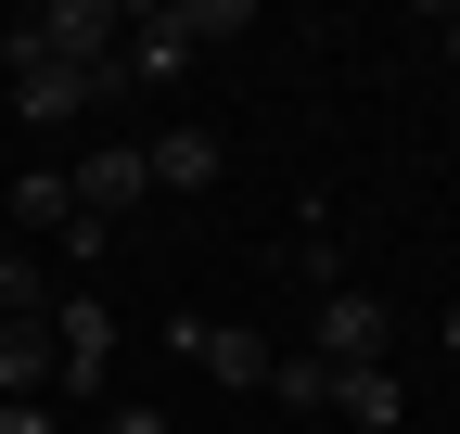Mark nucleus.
<instances>
[{
    "label": "nucleus",
    "instance_id": "nucleus-1",
    "mask_svg": "<svg viewBox=\"0 0 460 434\" xmlns=\"http://www.w3.org/2000/svg\"><path fill=\"white\" fill-rule=\"evenodd\" d=\"M0 65H13V116L26 128H65L90 102H115V51L102 65H65V51H39V26H0Z\"/></svg>",
    "mask_w": 460,
    "mask_h": 434
},
{
    "label": "nucleus",
    "instance_id": "nucleus-2",
    "mask_svg": "<svg viewBox=\"0 0 460 434\" xmlns=\"http://www.w3.org/2000/svg\"><path fill=\"white\" fill-rule=\"evenodd\" d=\"M102 384H115V307L51 294V396H102Z\"/></svg>",
    "mask_w": 460,
    "mask_h": 434
},
{
    "label": "nucleus",
    "instance_id": "nucleus-3",
    "mask_svg": "<svg viewBox=\"0 0 460 434\" xmlns=\"http://www.w3.org/2000/svg\"><path fill=\"white\" fill-rule=\"evenodd\" d=\"M166 345H180L205 384H230V396H269V333H243V319H166Z\"/></svg>",
    "mask_w": 460,
    "mask_h": 434
},
{
    "label": "nucleus",
    "instance_id": "nucleus-4",
    "mask_svg": "<svg viewBox=\"0 0 460 434\" xmlns=\"http://www.w3.org/2000/svg\"><path fill=\"white\" fill-rule=\"evenodd\" d=\"M307 358H332V370H384V294H371V282H332L320 319H307Z\"/></svg>",
    "mask_w": 460,
    "mask_h": 434
},
{
    "label": "nucleus",
    "instance_id": "nucleus-5",
    "mask_svg": "<svg viewBox=\"0 0 460 434\" xmlns=\"http://www.w3.org/2000/svg\"><path fill=\"white\" fill-rule=\"evenodd\" d=\"M65 192H77V217H90V230H115L128 204H154V167H141V141H90Z\"/></svg>",
    "mask_w": 460,
    "mask_h": 434
},
{
    "label": "nucleus",
    "instance_id": "nucleus-6",
    "mask_svg": "<svg viewBox=\"0 0 460 434\" xmlns=\"http://www.w3.org/2000/svg\"><path fill=\"white\" fill-rule=\"evenodd\" d=\"M141 167H154V192H217L230 153H217L205 128H154V141H141Z\"/></svg>",
    "mask_w": 460,
    "mask_h": 434
},
{
    "label": "nucleus",
    "instance_id": "nucleus-7",
    "mask_svg": "<svg viewBox=\"0 0 460 434\" xmlns=\"http://www.w3.org/2000/svg\"><path fill=\"white\" fill-rule=\"evenodd\" d=\"M332 409L358 434H396V421H410V384H396V370H332Z\"/></svg>",
    "mask_w": 460,
    "mask_h": 434
},
{
    "label": "nucleus",
    "instance_id": "nucleus-8",
    "mask_svg": "<svg viewBox=\"0 0 460 434\" xmlns=\"http://www.w3.org/2000/svg\"><path fill=\"white\" fill-rule=\"evenodd\" d=\"M0 396H51V319H0Z\"/></svg>",
    "mask_w": 460,
    "mask_h": 434
},
{
    "label": "nucleus",
    "instance_id": "nucleus-9",
    "mask_svg": "<svg viewBox=\"0 0 460 434\" xmlns=\"http://www.w3.org/2000/svg\"><path fill=\"white\" fill-rule=\"evenodd\" d=\"M269 396H281V409H332V358L281 345V358H269Z\"/></svg>",
    "mask_w": 460,
    "mask_h": 434
},
{
    "label": "nucleus",
    "instance_id": "nucleus-10",
    "mask_svg": "<svg viewBox=\"0 0 460 434\" xmlns=\"http://www.w3.org/2000/svg\"><path fill=\"white\" fill-rule=\"evenodd\" d=\"M65 217H77L65 167H26V179H13V230H65Z\"/></svg>",
    "mask_w": 460,
    "mask_h": 434
},
{
    "label": "nucleus",
    "instance_id": "nucleus-11",
    "mask_svg": "<svg viewBox=\"0 0 460 434\" xmlns=\"http://www.w3.org/2000/svg\"><path fill=\"white\" fill-rule=\"evenodd\" d=\"M166 13H180V39H192V51H205V39H243V26H256L243 0H166Z\"/></svg>",
    "mask_w": 460,
    "mask_h": 434
},
{
    "label": "nucleus",
    "instance_id": "nucleus-12",
    "mask_svg": "<svg viewBox=\"0 0 460 434\" xmlns=\"http://www.w3.org/2000/svg\"><path fill=\"white\" fill-rule=\"evenodd\" d=\"M0 319H51V294H39V256H13V243H0Z\"/></svg>",
    "mask_w": 460,
    "mask_h": 434
},
{
    "label": "nucleus",
    "instance_id": "nucleus-13",
    "mask_svg": "<svg viewBox=\"0 0 460 434\" xmlns=\"http://www.w3.org/2000/svg\"><path fill=\"white\" fill-rule=\"evenodd\" d=\"M0 434H65V421H51V396H0Z\"/></svg>",
    "mask_w": 460,
    "mask_h": 434
},
{
    "label": "nucleus",
    "instance_id": "nucleus-14",
    "mask_svg": "<svg viewBox=\"0 0 460 434\" xmlns=\"http://www.w3.org/2000/svg\"><path fill=\"white\" fill-rule=\"evenodd\" d=\"M102 434H166V421H154V409H115V421H102Z\"/></svg>",
    "mask_w": 460,
    "mask_h": 434
},
{
    "label": "nucleus",
    "instance_id": "nucleus-15",
    "mask_svg": "<svg viewBox=\"0 0 460 434\" xmlns=\"http://www.w3.org/2000/svg\"><path fill=\"white\" fill-rule=\"evenodd\" d=\"M435 39H447V65H460V13H447V26H435Z\"/></svg>",
    "mask_w": 460,
    "mask_h": 434
},
{
    "label": "nucleus",
    "instance_id": "nucleus-16",
    "mask_svg": "<svg viewBox=\"0 0 460 434\" xmlns=\"http://www.w3.org/2000/svg\"><path fill=\"white\" fill-rule=\"evenodd\" d=\"M447 358H460V307H447Z\"/></svg>",
    "mask_w": 460,
    "mask_h": 434
}]
</instances>
